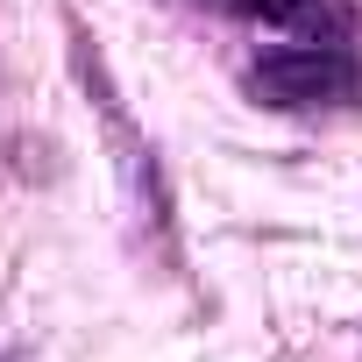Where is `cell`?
<instances>
[{
    "instance_id": "obj_1",
    "label": "cell",
    "mask_w": 362,
    "mask_h": 362,
    "mask_svg": "<svg viewBox=\"0 0 362 362\" xmlns=\"http://www.w3.org/2000/svg\"><path fill=\"white\" fill-rule=\"evenodd\" d=\"M249 93L263 107H327L355 93V57L341 43H277L249 64Z\"/></svg>"
},
{
    "instance_id": "obj_2",
    "label": "cell",
    "mask_w": 362,
    "mask_h": 362,
    "mask_svg": "<svg viewBox=\"0 0 362 362\" xmlns=\"http://www.w3.org/2000/svg\"><path fill=\"white\" fill-rule=\"evenodd\" d=\"M235 15H249L256 29H277L284 43H341L348 36L341 0H235Z\"/></svg>"
},
{
    "instance_id": "obj_3",
    "label": "cell",
    "mask_w": 362,
    "mask_h": 362,
    "mask_svg": "<svg viewBox=\"0 0 362 362\" xmlns=\"http://www.w3.org/2000/svg\"><path fill=\"white\" fill-rule=\"evenodd\" d=\"M0 362H15V355H0Z\"/></svg>"
}]
</instances>
